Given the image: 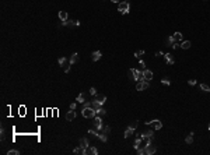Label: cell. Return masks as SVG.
<instances>
[{"label": "cell", "instance_id": "46", "mask_svg": "<svg viewBox=\"0 0 210 155\" xmlns=\"http://www.w3.org/2000/svg\"><path fill=\"white\" fill-rule=\"evenodd\" d=\"M156 56H164V53H163V52H157Z\"/></svg>", "mask_w": 210, "mask_h": 155}, {"label": "cell", "instance_id": "41", "mask_svg": "<svg viewBox=\"0 0 210 155\" xmlns=\"http://www.w3.org/2000/svg\"><path fill=\"white\" fill-rule=\"evenodd\" d=\"M128 74H129V78H130V80H135V74H133L132 69H130V70L128 71Z\"/></svg>", "mask_w": 210, "mask_h": 155}, {"label": "cell", "instance_id": "9", "mask_svg": "<svg viewBox=\"0 0 210 155\" xmlns=\"http://www.w3.org/2000/svg\"><path fill=\"white\" fill-rule=\"evenodd\" d=\"M143 74H144V80H146V81H151V80H153V71L151 70H143Z\"/></svg>", "mask_w": 210, "mask_h": 155}, {"label": "cell", "instance_id": "4", "mask_svg": "<svg viewBox=\"0 0 210 155\" xmlns=\"http://www.w3.org/2000/svg\"><path fill=\"white\" fill-rule=\"evenodd\" d=\"M94 126H95V129L98 131H101L104 129V124H102V119H101V116H95L94 117Z\"/></svg>", "mask_w": 210, "mask_h": 155}, {"label": "cell", "instance_id": "36", "mask_svg": "<svg viewBox=\"0 0 210 155\" xmlns=\"http://www.w3.org/2000/svg\"><path fill=\"white\" fill-rule=\"evenodd\" d=\"M102 133H105L108 136V134L111 133V127L109 126H104V129H102Z\"/></svg>", "mask_w": 210, "mask_h": 155}, {"label": "cell", "instance_id": "38", "mask_svg": "<svg viewBox=\"0 0 210 155\" xmlns=\"http://www.w3.org/2000/svg\"><path fill=\"white\" fill-rule=\"evenodd\" d=\"M161 82H163L164 85H171V81H170L168 78H163V80H161Z\"/></svg>", "mask_w": 210, "mask_h": 155}, {"label": "cell", "instance_id": "10", "mask_svg": "<svg viewBox=\"0 0 210 155\" xmlns=\"http://www.w3.org/2000/svg\"><path fill=\"white\" fill-rule=\"evenodd\" d=\"M76 119V112H74V109H70L67 113H66V120L67 122H71V120H74Z\"/></svg>", "mask_w": 210, "mask_h": 155}, {"label": "cell", "instance_id": "1", "mask_svg": "<svg viewBox=\"0 0 210 155\" xmlns=\"http://www.w3.org/2000/svg\"><path fill=\"white\" fill-rule=\"evenodd\" d=\"M129 8H130L129 1H121V3L118 4V11H119L121 14H123V15L129 13Z\"/></svg>", "mask_w": 210, "mask_h": 155}, {"label": "cell", "instance_id": "43", "mask_svg": "<svg viewBox=\"0 0 210 155\" xmlns=\"http://www.w3.org/2000/svg\"><path fill=\"white\" fill-rule=\"evenodd\" d=\"M188 84H189V85H192V87H193V85H196V80H195V78H191V80L188 81Z\"/></svg>", "mask_w": 210, "mask_h": 155}, {"label": "cell", "instance_id": "2", "mask_svg": "<svg viewBox=\"0 0 210 155\" xmlns=\"http://www.w3.org/2000/svg\"><path fill=\"white\" fill-rule=\"evenodd\" d=\"M83 110V116L86 117V119H94L97 116V112L93 109V108H86V109H81Z\"/></svg>", "mask_w": 210, "mask_h": 155}, {"label": "cell", "instance_id": "31", "mask_svg": "<svg viewBox=\"0 0 210 155\" xmlns=\"http://www.w3.org/2000/svg\"><path fill=\"white\" fill-rule=\"evenodd\" d=\"M105 113H107V110L104 109V108H101V109H98V110H97V115H98V116H101V117H102V116H105Z\"/></svg>", "mask_w": 210, "mask_h": 155}, {"label": "cell", "instance_id": "6", "mask_svg": "<svg viewBox=\"0 0 210 155\" xmlns=\"http://www.w3.org/2000/svg\"><path fill=\"white\" fill-rule=\"evenodd\" d=\"M144 148H146V155H153L154 152L157 151L156 145H153V143H151V144H147V145H144Z\"/></svg>", "mask_w": 210, "mask_h": 155}, {"label": "cell", "instance_id": "35", "mask_svg": "<svg viewBox=\"0 0 210 155\" xmlns=\"http://www.w3.org/2000/svg\"><path fill=\"white\" fill-rule=\"evenodd\" d=\"M137 126H139V122H137V120H135V122H132V123L129 124V127H132L133 130H136V129H137Z\"/></svg>", "mask_w": 210, "mask_h": 155}, {"label": "cell", "instance_id": "33", "mask_svg": "<svg viewBox=\"0 0 210 155\" xmlns=\"http://www.w3.org/2000/svg\"><path fill=\"white\" fill-rule=\"evenodd\" d=\"M137 154L139 155H146V148H144V145L140 148H137Z\"/></svg>", "mask_w": 210, "mask_h": 155}, {"label": "cell", "instance_id": "44", "mask_svg": "<svg viewBox=\"0 0 210 155\" xmlns=\"http://www.w3.org/2000/svg\"><path fill=\"white\" fill-rule=\"evenodd\" d=\"M171 48H172V49H178V48H181V45H178V42H175Z\"/></svg>", "mask_w": 210, "mask_h": 155}, {"label": "cell", "instance_id": "7", "mask_svg": "<svg viewBox=\"0 0 210 155\" xmlns=\"http://www.w3.org/2000/svg\"><path fill=\"white\" fill-rule=\"evenodd\" d=\"M150 126L153 127V130H160L161 127H163V123H161L158 119H156V120H151V124Z\"/></svg>", "mask_w": 210, "mask_h": 155}, {"label": "cell", "instance_id": "5", "mask_svg": "<svg viewBox=\"0 0 210 155\" xmlns=\"http://www.w3.org/2000/svg\"><path fill=\"white\" fill-rule=\"evenodd\" d=\"M133 74H135V81H142L144 80V74H143V70H136V69H132Z\"/></svg>", "mask_w": 210, "mask_h": 155}, {"label": "cell", "instance_id": "39", "mask_svg": "<svg viewBox=\"0 0 210 155\" xmlns=\"http://www.w3.org/2000/svg\"><path fill=\"white\" fill-rule=\"evenodd\" d=\"M90 94L94 95V96L97 95V88H95V87H91V88H90Z\"/></svg>", "mask_w": 210, "mask_h": 155}, {"label": "cell", "instance_id": "34", "mask_svg": "<svg viewBox=\"0 0 210 155\" xmlns=\"http://www.w3.org/2000/svg\"><path fill=\"white\" fill-rule=\"evenodd\" d=\"M7 155H20V151L18 150H8Z\"/></svg>", "mask_w": 210, "mask_h": 155}, {"label": "cell", "instance_id": "11", "mask_svg": "<svg viewBox=\"0 0 210 155\" xmlns=\"http://www.w3.org/2000/svg\"><path fill=\"white\" fill-rule=\"evenodd\" d=\"M90 154V155H97L98 154V150H97L95 147H93V145H88V147L86 148V155Z\"/></svg>", "mask_w": 210, "mask_h": 155}, {"label": "cell", "instance_id": "16", "mask_svg": "<svg viewBox=\"0 0 210 155\" xmlns=\"http://www.w3.org/2000/svg\"><path fill=\"white\" fill-rule=\"evenodd\" d=\"M91 108H93V109H94V110H95V112H97V110H98V109H101V108H102V105H101V103L98 102V101H97V99H94L93 102H91Z\"/></svg>", "mask_w": 210, "mask_h": 155}, {"label": "cell", "instance_id": "42", "mask_svg": "<svg viewBox=\"0 0 210 155\" xmlns=\"http://www.w3.org/2000/svg\"><path fill=\"white\" fill-rule=\"evenodd\" d=\"M139 64H140V67H142V70H146V63H144L143 60H139Z\"/></svg>", "mask_w": 210, "mask_h": 155}, {"label": "cell", "instance_id": "26", "mask_svg": "<svg viewBox=\"0 0 210 155\" xmlns=\"http://www.w3.org/2000/svg\"><path fill=\"white\" fill-rule=\"evenodd\" d=\"M191 45H192V43H191V41H184V42L181 43V48H182V49H189V48H191Z\"/></svg>", "mask_w": 210, "mask_h": 155}, {"label": "cell", "instance_id": "24", "mask_svg": "<svg viewBox=\"0 0 210 155\" xmlns=\"http://www.w3.org/2000/svg\"><path fill=\"white\" fill-rule=\"evenodd\" d=\"M133 131H135V130H133L132 127H128V129L125 130V138H129L133 134Z\"/></svg>", "mask_w": 210, "mask_h": 155}, {"label": "cell", "instance_id": "18", "mask_svg": "<svg viewBox=\"0 0 210 155\" xmlns=\"http://www.w3.org/2000/svg\"><path fill=\"white\" fill-rule=\"evenodd\" d=\"M59 18H60V21H66V20H69V15L66 11H59Z\"/></svg>", "mask_w": 210, "mask_h": 155}, {"label": "cell", "instance_id": "20", "mask_svg": "<svg viewBox=\"0 0 210 155\" xmlns=\"http://www.w3.org/2000/svg\"><path fill=\"white\" fill-rule=\"evenodd\" d=\"M76 101L80 103H84L86 102V95H84V92H81V94H78V96L76 98Z\"/></svg>", "mask_w": 210, "mask_h": 155}, {"label": "cell", "instance_id": "14", "mask_svg": "<svg viewBox=\"0 0 210 155\" xmlns=\"http://www.w3.org/2000/svg\"><path fill=\"white\" fill-rule=\"evenodd\" d=\"M140 136H142V138H143V140H146V138H150V137H153V136H154V130H147V131H143V133L140 134Z\"/></svg>", "mask_w": 210, "mask_h": 155}, {"label": "cell", "instance_id": "19", "mask_svg": "<svg viewBox=\"0 0 210 155\" xmlns=\"http://www.w3.org/2000/svg\"><path fill=\"white\" fill-rule=\"evenodd\" d=\"M73 152H74V154H83V155H86V148H81L80 145H78V147H76L74 150H73Z\"/></svg>", "mask_w": 210, "mask_h": 155}, {"label": "cell", "instance_id": "8", "mask_svg": "<svg viewBox=\"0 0 210 155\" xmlns=\"http://www.w3.org/2000/svg\"><path fill=\"white\" fill-rule=\"evenodd\" d=\"M164 59H165V63L170 64V66L175 63V60H174V57H172L171 53H165V55H164Z\"/></svg>", "mask_w": 210, "mask_h": 155}, {"label": "cell", "instance_id": "23", "mask_svg": "<svg viewBox=\"0 0 210 155\" xmlns=\"http://www.w3.org/2000/svg\"><path fill=\"white\" fill-rule=\"evenodd\" d=\"M175 42H177V41H175L174 36L171 35V36H168V38H167V42H165V45H167V46H172Z\"/></svg>", "mask_w": 210, "mask_h": 155}, {"label": "cell", "instance_id": "22", "mask_svg": "<svg viewBox=\"0 0 210 155\" xmlns=\"http://www.w3.org/2000/svg\"><path fill=\"white\" fill-rule=\"evenodd\" d=\"M80 147L81 148H87L88 147V140H87V138H80Z\"/></svg>", "mask_w": 210, "mask_h": 155}, {"label": "cell", "instance_id": "12", "mask_svg": "<svg viewBox=\"0 0 210 155\" xmlns=\"http://www.w3.org/2000/svg\"><path fill=\"white\" fill-rule=\"evenodd\" d=\"M101 56H102V53H101L100 50H95V52L91 53V59H93V62H98V60L101 59Z\"/></svg>", "mask_w": 210, "mask_h": 155}, {"label": "cell", "instance_id": "48", "mask_svg": "<svg viewBox=\"0 0 210 155\" xmlns=\"http://www.w3.org/2000/svg\"><path fill=\"white\" fill-rule=\"evenodd\" d=\"M111 1H114V3H121V0H111Z\"/></svg>", "mask_w": 210, "mask_h": 155}, {"label": "cell", "instance_id": "25", "mask_svg": "<svg viewBox=\"0 0 210 155\" xmlns=\"http://www.w3.org/2000/svg\"><path fill=\"white\" fill-rule=\"evenodd\" d=\"M77 62H78V53H73L71 57H70V63L74 64V63H77Z\"/></svg>", "mask_w": 210, "mask_h": 155}, {"label": "cell", "instance_id": "32", "mask_svg": "<svg viewBox=\"0 0 210 155\" xmlns=\"http://www.w3.org/2000/svg\"><path fill=\"white\" fill-rule=\"evenodd\" d=\"M70 66H71V63H70V60H69L67 63H66V64L63 66V69H64V73H69V71H70Z\"/></svg>", "mask_w": 210, "mask_h": 155}, {"label": "cell", "instance_id": "13", "mask_svg": "<svg viewBox=\"0 0 210 155\" xmlns=\"http://www.w3.org/2000/svg\"><path fill=\"white\" fill-rule=\"evenodd\" d=\"M142 141H143L142 136H140V134H137V137H136L135 143H133V147H135L136 150H137V148H140V147H142Z\"/></svg>", "mask_w": 210, "mask_h": 155}, {"label": "cell", "instance_id": "40", "mask_svg": "<svg viewBox=\"0 0 210 155\" xmlns=\"http://www.w3.org/2000/svg\"><path fill=\"white\" fill-rule=\"evenodd\" d=\"M86 108H91V102H90V101L83 103V109H86Z\"/></svg>", "mask_w": 210, "mask_h": 155}, {"label": "cell", "instance_id": "37", "mask_svg": "<svg viewBox=\"0 0 210 155\" xmlns=\"http://www.w3.org/2000/svg\"><path fill=\"white\" fill-rule=\"evenodd\" d=\"M143 55H144V50H137V52L135 53V56L137 57V59H140V57H142Z\"/></svg>", "mask_w": 210, "mask_h": 155}, {"label": "cell", "instance_id": "47", "mask_svg": "<svg viewBox=\"0 0 210 155\" xmlns=\"http://www.w3.org/2000/svg\"><path fill=\"white\" fill-rule=\"evenodd\" d=\"M4 138V129H1V140Z\"/></svg>", "mask_w": 210, "mask_h": 155}, {"label": "cell", "instance_id": "28", "mask_svg": "<svg viewBox=\"0 0 210 155\" xmlns=\"http://www.w3.org/2000/svg\"><path fill=\"white\" fill-rule=\"evenodd\" d=\"M98 138H100L102 143H107V141H108V136L105 133H100V134H98Z\"/></svg>", "mask_w": 210, "mask_h": 155}, {"label": "cell", "instance_id": "29", "mask_svg": "<svg viewBox=\"0 0 210 155\" xmlns=\"http://www.w3.org/2000/svg\"><path fill=\"white\" fill-rule=\"evenodd\" d=\"M199 88L202 89V91H205V92H210V87L207 84H200Z\"/></svg>", "mask_w": 210, "mask_h": 155}, {"label": "cell", "instance_id": "21", "mask_svg": "<svg viewBox=\"0 0 210 155\" xmlns=\"http://www.w3.org/2000/svg\"><path fill=\"white\" fill-rule=\"evenodd\" d=\"M193 131H191V134H189V136H186V138H185V143L186 144H192L193 143Z\"/></svg>", "mask_w": 210, "mask_h": 155}, {"label": "cell", "instance_id": "49", "mask_svg": "<svg viewBox=\"0 0 210 155\" xmlns=\"http://www.w3.org/2000/svg\"><path fill=\"white\" fill-rule=\"evenodd\" d=\"M207 129H209V130H210V124H209V127H207Z\"/></svg>", "mask_w": 210, "mask_h": 155}, {"label": "cell", "instance_id": "17", "mask_svg": "<svg viewBox=\"0 0 210 155\" xmlns=\"http://www.w3.org/2000/svg\"><path fill=\"white\" fill-rule=\"evenodd\" d=\"M62 25H64V27H77V21L66 20V21H63V22H62Z\"/></svg>", "mask_w": 210, "mask_h": 155}, {"label": "cell", "instance_id": "45", "mask_svg": "<svg viewBox=\"0 0 210 155\" xmlns=\"http://www.w3.org/2000/svg\"><path fill=\"white\" fill-rule=\"evenodd\" d=\"M76 106H77V105H76V102L70 103V109H76Z\"/></svg>", "mask_w": 210, "mask_h": 155}, {"label": "cell", "instance_id": "27", "mask_svg": "<svg viewBox=\"0 0 210 155\" xmlns=\"http://www.w3.org/2000/svg\"><path fill=\"white\" fill-rule=\"evenodd\" d=\"M67 62H69V60L66 59V57H64V56H62V57H59V59H57V63L60 64L62 67H63L64 64H66V63H67Z\"/></svg>", "mask_w": 210, "mask_h": 155}, {"label": "cell", "instance_id": "30", "mask_svg": "<svg viewBox=\"0 0 210 155\" xmlns=\"http://www.w3.org/2000/svg\"><path fill=\"white\" fill-rule=\"evenodd\" d=\"M172 36H174V39L177 41V42H179V41H182V34H181V32H175V34H174Z\"/></svg>", "mask_w": 210, "mask_h": 155}, {"label": "cell", "instance_id": "50", "mask_svg": "<svg viewBox=\"0 0 210 155\" xmlns=\"http://www.w3.org/2000/svg\"><path fill=\"white\" fill-rule=\"evenodd\" d=\"M125 1H129V0H125Z\"/></svg>", "mask_w": 210, "mask_h": 155}, {"label": "cell", "instance_id": "15", "mask_svg": "<svg viewBox=\"0 0 210 155\" xmlns=\"http://www.w3.org/2000/svg\"><path fill=\"white\" fill-rule=\"evenodd\" d=\"M95 99L101 103V105H104V103H105V101H107V96L104 95V94H97V95H95Z\"/></svg>", "mask_w": 210, "mask_h": 155}, {"label": "cell", "instance_id": "3", "mask_svg": "<svg viewBox=\"0 0 210 155\" xmlns=\"http://www.w3.org/2000/svg\"><path fill=\"white\" fill-rule=\"evenodd\" d=\"M150 87L149 81H146V80H142V81H137V84H136V89L137 91H144V89H147Z\"/></svg>", "mask_w": 210, "mask_h": 155}]
</instances>
